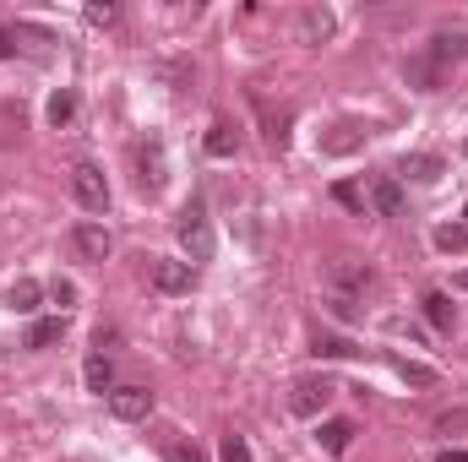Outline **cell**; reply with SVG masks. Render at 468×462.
<instances>
[{
  "label": "cell",
  "mask_w": 468,
  "mask_h": 462,
  "mask_svg": "<svg viewBox=\"0 0 468 462\" xmlns=\"http://www.w3.org/2000/svg\"><path fill=\"white\" fill-rule=\"evenodd\" d=\"M82 381H88V392L110 397V392H115V364H110V353H88V364H82Z\"/></svg>",
  "instance_id": "13"
},
{
  "label": "cell",
  "mask_w": 468,
  "mask_h": 462,
  "mask_svg": "<svg viewBox=\"0 0 468 462\" xmlns=\"http://www.w3.org/2000/svg\"><path fill=\"white\" fill-rule=\"evenodd\" d=\"M436 250H447V256L468 250V229L463 224H441V229H436Z\"/></svg>",
  "instance_id": "23"
},
{
  "label": "cell",
  "mask_w": 468,
  "mask_h": 462,
  "mask_svg": "<svg viewBox=\"0 0 468 462\" xmlns=\"http://www.w3.org/2000/svg\"><path fill=\"white\" fill-rule=\"evenodd\" d=\"M22 44H16V27H0V60H11Z\"/></svg>",
  "instance_id": "30"
},
{
  "label": "cell",
  "mask_w": 468,
  "mask_h": 462,
  "mask_svg": "<svg viewBox=\"0 0 468 462\" xmlns=\"http://www.w3.org/2000/svg\"><path fill=\"white\" fill-rule=\"evenodd\" d=\"M441 462H468V452H441Z\"/></svg>",
  "instance_id": "32"
},
{
  "label": "cell",
  "mask_w": 468,
  "mask_h": 462,
  "mask_svg": "<svg viewBox=\"0 0 468 462\" xmlns=\"http://www.w3.org/2000/svg\"><path fill=\"white\" fill-rule=\"evenodd\" d=\"M60 338H66V316H44V321H33V327H27V343H22V348H33V353H38V348H55Z\"/></svg>",
  "instance_id": "15"
},
{
  "label": "cell",
  "mask_w": 468,
  "mask_h": 462,
  "mask_svg": "<svg viewBox=\"0 0 468 462\" xmlns=\"http://www.w3.org/2000/svg\"><path fill=\"white\" fill-rule=\"evenodd\" d=\"M398 174H409V180H420V185H436V180L447 174V163H441L436 152H403Z\"/></svg>",
  "instance_id": "10"
},
{
  "label": "cell",
  "mask_w": 468,
  "mask_h": 462,
  "mask_svg": "<svg viewBox=\"0 0 468 462\" xmlns=\"http://www.w3.org/2000/svg\"><path fill=\"white\" fill-rule=\"evenodd\" d=\"M333 392H338V386H333L327 375H305V381H294V386H289V414L311 419L316 408H327V403H333Z\"/></svg>",
  "instance_id": "3"
},
{
  "label": "cell",
  "mask_w": 468,
  "mask_h": 462,
  "mask_svg": "<svg viewBox=\"0 0 468 462\" xmlns=\"http://www.w3.org/2000/svg\"><path fill=\"white\" fill-rule=\"evenodd\" d=\"M420 305H425V321H431L436 332H452V327H458V305H452L441 289H425V299H420Z\"/></svg>",
  "instance_id": "12"
},
{
  "label": "cell",
  "mask_w": 468,
  "mask_h": 462,
  "mask_svg": "<svg viewBox=\"0 0 468 462\" xmlns=\"http://www.w3.org/2000/svg\"><path fill=\"white\" fill-rule=\"evenodd\" d=\"M365 136H359V125H338L333 136H322V152H354Z\"/></svg>",
  "instance_id": "21"
},
{
  "label": "cell",
  "mask_w": 468,
  "mask_h": 462,
  "mask_svg": "<svg viewBox=\"0 0 468 462\" xmlns=\"http://www.w3.org/2000/svg\"><path fill=\"white\" fill-rule=\"evenodd\" d=\"M38 299H44V283H33V278H16V283H11V294H5V305H11V310H22V316H33V310H38Z\"/></svg>",
  "instance_id": "16"
},
{
  "label": "cell",
  "mask_w": 468,
  "mask_h": 462,
  "mask_svg": "<svg viewBox=\"0 0 468 462\" xmlns=\"http://www.w3.org/2000/svg\"><path fill=\"white\" fill-rule=\"evenodd\" d=\"M300 27H305V44H322V38L333 33V16H327L322 5H311V11L300 16Z\"/></svg>",
  "instance_id": "20"
},
{
  "label": "cell",
  "mask_w": 468,
  "mask_h": 462,
  "mask_svg": "<svg viewBox=\"0 0 468 462\" xmlns=\"http://www.w3.org/2000/svg\"><path fill=\"white\" fill-rule=\"evenodd\" d=\"M458 425H468V414H447V419H441V425H436V430H441V436H452V430H458Z\"/></svg>",
  "instance_id": "31"
},
{
  "label": "cell",
  "mask_w": 468,
  "mask_h": 462,
  "mask_svg": "<svg viewBox=\"0 0 468 462\" xmlns=\"http://www.w3.org/2000/svg\"><path fill=\"white\" fill-rule=\"evenodd\" d=\"M115 16H120V11L110 5V0H104V5H88V22H93V27H110Z\"/></svg>",
  "instance_id": "28"
},
{
  "label": "cell",
  "mask_w": 468,
  "mask_h": 462,
  "mask_svg": "<svg viewBox=\"0 0 468 462\" xmlns=\"http://www.w3.org/2000/svg\"><path fill=\"white\" fill-rule=\"evenodd\" d=\"M370 207H376L381 218H403V185H398L392 174H376V180H370Z\"/></svg>",
  "instance_id": "9"
},
{
  "label": "cell",
  "mask_w": 468,
  "mask_h": 462,
  "mask_svg": "<svg viewBox=\"0 0 468 462\" xmlns=\"http://www.w3.org/2000/svg\"><path fill=\"white\" fill-rule=\"evenodd\" d=\"M71 120H77V93H71V88H60V93L49 99V125L60 131V125H71Z\"/></svg>",
  "instance_id": "19"
},
{
  "label": "cell",
  "mask_w": 468,
  "mask_h": 462,
  "mask_svg": "<svg viewBox=\"0 0 468 462\" xmlns=\"http://www.w3.org/2000/svg\"><path fill=\"white\" fill-rule=\"evenodd\" d=\"M463 152H468V142H463Z\"/></svg>",
  "instance_id": "34"
},
{
  "label": "cell",
  "mask_w": 468,
  "mask_h": 462,
  "mask_svg": "<svg viewBox=\"0 0 468 462\" xmlns=\"http://www.w3.org/2000/svg\"><path fill=\"white\" fill-rule=\"evenodd\" d=\"M202 147H207L213 158H234V152H239V131H234L229 120H213L207 136H202Z\"/></svg>",
  "instance_id": "14"
},
{
  "label": "cell",
  "mask_w": 468,
  "mask_h": 462,
  "mask_svg": "<svg viewBox=\"0 0 468 462\" xmlns=\"http://www.w3.org/2000/svg\"><path fill=\"white\" fill-rule=\"evenodd\" d=\"M463 229H468V207H463Z\"/></svg>",
  "instance_id": "33"
},
{
  "label": "cell",
  "mask_w": 468,
  "mask_h": 462,
  "mask_svg": "<svg viewBox=\"0 0 468 462\" xmlns=\"http://www.w3.org/2000/svg\"><path fill=\"white\" fill-rule=\"evenodd\" d=\"M164 180H169V174H164V142H142V147H136V185H142L147 196H158Z\"/></svg>",
  "instance_id": "6"
},
{
  "label": "cell",
  "mask_w": 468,
  "mask_h": 462,
  "mask_svg": "<svg viewBox=\"0 0 468 462\" xmlns=\"http://www.w3.org/2000/svg\"><path fill=\"white\" fill-rule=\"evenodd\" d=\"M218 462H250V446H245V436H224V446H218Z\"/></svg>",
  "instance_id": "26"
},
{
  "label": "cell",
  "mask_w": 468,
  "mask_h": 462,
  "mask_svg": "<svg viewBox=\"0 0 468 462\" xmlns=\"http://www.w3.org/2000/svg\"><path fill=\"white\" fill-rule=\"evenodd\" d=\"M153 289L158 294H191L197 289V267L191 261H175V256H158L153 261Z\"/></svg>",
  "instance_id": "4"
},
{
  "label": "cell",
  "mask_w": 468,
  "mask_h": 462,
  "mask_svg": "<svg viewBox=\"0 0 468 462\" xmlns=\"http://www.w3.org/2000/svg\"><path fill=\"white\" fill-rule=\"evenodd\" d=\"M365 348H354L349 338H316V359H354Z\"/></svg>",
  "instance_id": "24"
},
{
  "label": "cell",
  "mask_w": 468,
  "mask_h": 462,
  "mask_svg": "<svg viewBox=\"0 0 468 462\" xmlns=\"http://www.w3.org/2000/svg\"><path fill=\"white\" fill-rule=\"evenodd\" d=\"M333 202L349 207V213H365V191H359L354 180H338V185H333Z\"/></svg>",
  "instance_id": "25"
},
{
  "label": "cell",
  "mask_w": 468,
  "mask_h": 462,
  "mask_svg": "<svg viewBox=\"0 0 468 462\" xmlns=\"http://www.w3.org/2000/svg\"><path fill=\"white\" fill-rule=\"evenodd\" d=\"M49 299H55L60 310H66V305H77V283H71V278H55V283H49Z\"/></svg>",
  "instance_id": "27"
},
{
  "label": "cell",
  "mask_w": 468,
  "mask_h": 462,
  "mask_svg": "<svg viewBox=\"0 0 468 462\" xmlns=\"http://www.w3.org/2000/svg\"><path fill=\"white\" fill-rule=\"evenodd\" d=\"M354 436H359L354 419H322V425H316V446H322L327 457H344L354 446Z\"/></svg>",
  "instance_id": "8"
},
{
  "label": "cell",
  "mask_w": 468,
  "mask_h": 462,
  "mask_svg": "<svg viewBox=\"0 0 468 462\" xmlns=\"http://www.w3.org/2000/svg\"><path fill=\"white\" fill-rule=\"evenodd\" d=\"M327 316L344 321V327H354V321H359V299H354V294H327Z\"/></svg>",
  "instance_id": "22"
},
{
  "label": "cell",
  "mask_w": 468,
  "mask_h": 462,
  "mask_svg": "<svg viewBox=\"0 0 468 462\" xmlns=\"http://www.w3.org/2000/svg\"><path fill=\"white\" fill-rule=\"evenodd\" d=\"M169 462H207V457H202L191 441H175V446H169Z\"/></svg>",
  "instance_id": "29"
},
{
  "label": "cell",
  "mask_w": 468,
  "mask_h": 462,
  "mask_svg": "<svg viewBox=\"0 0 468 462\" xmlns=\"http://www.w3.org/2000/svg\"><path fill=\"white\" fill-rule=\"evenodd\" d=\"M71 245H77V256H82V261H110L115 234L104 229V224H93V218H82V224L71 229Z\"/></svg>",
  "instance_id": "5"
},
{
  "label": "cell",
  "mask_w": 468,
  "mask_h": 462,
  "mask_svg": "<svg viewBox=\"0 0 468 462\" xmlns=\"http://www.w3.org/2000/svg\"><path fill=\"white\" fill-rule=\"evenodd\" d=\"M370 283V267H349V261H333V294H354Z\"/></svg>",
  "instance_id": "17"
},
{
  "label": "cell",
  "mask_w": 468,
  "mask_h": 462,
  "mask_svg": "<svg viewBox=\"0 0 468 462\" xmlns=\"http://www.w3.org/2000/svg\"><path fill=\"white\" fill-rule=\"evenodd\" d=\"M71 196H77V207H88V213H110V180H104V169H99L93 158H82V163L71 169Z\"/></svg>",
  "instance_id": "2"
},
{
  "label": "cell",
  "mask_w": 468,
  "mask_h": 462,
  "mask_svg": "<svg viewBox=\"0 0 468 462\" xmlns=\"http://www.w3.org/2000/svg\"><path fill=\"white\" fill-rule=\"evenodd\" d=\"M175 234H180V245H186L191 267H197V261H213L218 239H213V224H207V207H202V196H191V202H186V213H180Z\"/></svg>",
  "instance_id": "1"
},
{
  "label": "cell",
  "mask_w": 468,
  "mask_h": 462,
  "mask_svg": "<svg viewBox=\"0 0 468 462\" xmlns=\"http://www.w3.org/2000/svg\"><path fill=\"white\" fill-rule=\"evenodd\" d=\"M463 55H468V33H436L425 60H431L436 71H447V66H452V60H463Z\"/></svg>",
  "instance_id": "11"
},
{
  "label": "cell",
  "mask_w": 468,
  "mask_h": 462,
  "mask_svg": "<svg viewBox=\"0 0 468 462\" xmlns=\"http://www.w3.org/2000/svg\"><path fill=\"white\" fill-rule=\"evenodd\" d=\"M110 414L125 419V425L147 419V414H153V392H147V386H115V392H110Z\"/></svg>",
  "instance_id": "7"
},
{
  "label": "cell",
  "mask_w": 468,
  "mask_h": 462,
  "mask_svg": "<svg viewBox=\"0 0 468 462\" xmlns=\"http://www.w3.org/2000/svg\"><path fill=\"white\" fill-rule=\"evenodd\" d=\"M392 370H398L409 386H420V392H425V386H436V370H431V364H420V359H392Z\"/></svg>",
  "instance_id": "18"
}]
</instances>
